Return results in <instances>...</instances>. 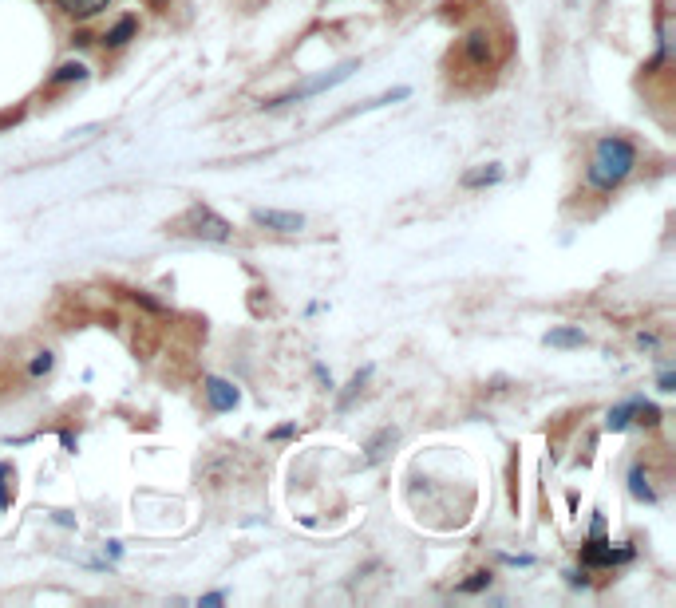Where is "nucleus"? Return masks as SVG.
I'll return each instance as SVG.
<instances>
[{
    "instance_id": "obj_1",
    "label": "nucleus",
    "mask_w": 676,
    "mask_h": 608,
    "mask_svg": "<svg viewBox=\"0 0 676 608\" xmlns=\"http://www.w3.org/2000/svg\"><path fill=\"white\" fill-rule=\"evenodd\" d=\"M633 166H637V147L629 143V139H621V135H605V139H597V147L590 154V186L597 190H613V186H621L629 174H633Z\"/></svg>"
},
{
    "instance_id": "obj_2",
    "label": "nucleus",
    "mask_w": 676,
    "mask_h": 608,
    "mask_svg": "<svg viewBox=\"0 0 676 608\" xmlns=\"http://www.w3.org/2000/svg\"><path fill=\"white\" fill-rule=\"evenodd\" d=\"M174 229H182V233H194V237H206V241H226L230 237V222L226 218H218L210 206H190Z\"/></svg>"
},
{
    "instance_id": "obj_3",
    "label": "nucleus",
    "mask_w": 676,
    "mask_h": 608,
    "mask_svg": "<svg viewBox=\"0 0 676 608\" xmlns=\"http://www.w3.org/2000/svg\"><path fill=\"white\" fill-rule=\"evenodd\" d=\"M459 60L463 64H471L475 72H491L503 56L495 52V40H491V32L487 28H475L467 40H463V48H459Z\"/></svg>"
},
{
    "instance_id": "obj_4",
    "label": "nucleus",
    "mask_w": 676,
    "mask_h": 608,
    "mask_svg": "<svg viewBox=\"0 0 676 608\" xmlns=\"http://www.w3.org/2000/svg\"><path fill=\"white\" fill-rule=\"evenodd\" d=\"M356 64H344V68H337V72H329V76L313 79V83H305V87H297V91H289V95H277L269 107H281V103H297V99H309V95H321V91H329V87H337V83H344L348 79V72H352Z\"/></svg>"
},
{
    "instance_id": "obj_5",
    "label": "nucleus",
    "mask_w": 676,
    "mask_h": 608,
    "mask_svg": "<svg viewBox=\"0 0 676 608\" xmlns=\"http://www.w3.org/2000/svg\"><path fill=\"white\" fill-rule=\"evenodd\" d=\"M597 530H601V522H593V541L582 549V561H586V565H621V561L633 557V549H613L609 541L597 537Z\"/></svg>"
},
{
    "instance_id": "obj_6",
    "label": "nucleus",
    "mask_w": 676,
    "mask_h": 608,
    "mask_svg": "<svg viewBox=\"0 0 676 608\" xmlns=\"http://www.w3.org/2000/svg\"><path fill=\"white\" fill-rule=\"evenodd\" d=\"M206 399H210L214 411H234V407H238V387L218 380V376H210V380H206Z\"/></svg>"
},
{
    "instance_id": "obj_7",
    "label": "nucleus",
    "mask_w": 676,
    "mask_h": 608,
    "mask_svg": "<svg viewBox=\"0 0 676 608\" xmlns=\"http://www.w3.org/2000/svg\"><path fill=\"white\" fill-rule=\"evenodd\" d=\"M254 222L265 229H277V233H293L305 226L301 214H285V210H254Z\"/></svg>"
},
{
    "instance_id": "obj_8",
    "label": "nucleus",
    "mask_w": 676,
    "mask_h": 608,
    "mask_svg": "<svg viewBox=\"0 0 676 608\" xmlns=\"http://www.w3.org/2000/svg\"><path fill=\"white\" fill-rule=\"evenodd\" d=\"M56 8H60V12H68L72 20H87V16L103 12V8H107V0H56Z\"/></svg>"
},
{
    "instance_id": "obj_9",
    "label": "nucleus",
    "mask_w": 676,
    "mask_h": 608,
    "mask_svg": "<svg viewBox=\"0 0 676 608\" xmlns=\"http://www.w3.org/2000/svg\"><path fill=\"white\" fill-rule=\"evenodd\" d=\"M546 344H550V348H582L586 336H582V328H550V332H546Z\"/></svg>"
},
{
    "instance_id": "obj_10",
    "label": "nucleus",
    "mask_w": 676,
    "mask_h": 608,
    "mask_svg": "<svg viewBox=\"0 0 676 608\" xmlns=\"http://www.w3.org/2000/svg\"><path fill=\"white\" fill-rule=\"evenodd\" d=\"M135 28H139V24H135V16H123V20H119V24H115V28H111L103 40H107L111 48H123V44L135 36Z\"/></svg>"
},
{
    "instance_id": "obj_11",
    "label": "nucleus",
    "mask_w": 676,
    "mask_h": 608,
    "mask_svg": "<svg viewBox=\"0 0 676 608\" xmlns=\"http://www.w3.org/2000/svg\"><path fill=\"white\" fill-rule=\"evenodd\" d=\"M633 415H637V399H629V403L613 407V411H609V419H605V427H609V431H625Z\"/></svg>"
},
{
    "instance_id": "obj_12",
    "label": "nucleus",
    "mask_w": 676,
    "mask_h": 608,
    "mask_svg": "<svg viewBox=\"0 0 676 608\" xmlns=\"http://www.w3.org/2000/svg\"><path fill=\"white\" fill-rule=\"evenodd\" d=\"M629 490H633V498H637V502H653V498H657V494H653V486H649V474H645L641 466L629 474Z\"/></svg>"
},
{
    "instance_id": "obj_13",
    "label": "nucleus",
    "mask_w": 676,
    "mask_h": 608,
    "mask_svg": "<svg viewBox=\"0 0 676 608\" xmlns=\"http://www.w3.org/2000/svg\"><path fill=\"white\" fill-rule=\"evenodd\" d=\"M499 178H503L499 166H483V170H471V174L463 178V186L471 190V186H487V182H499Z\"/></svg>"
},
{
    "instance_id": "obj_14",
    "label": "nucleus",
    "mask_w": 676,
    "mask_h": 608,
    "mask_svg": "<svg viewBox=\"0 0 676 608\" xmlns=\"http://www.w3.org/2000/svg\"><path fill=\"white\" fill-rule=\"evenodd\" d=\"M84 76H87L84 64H60L56 76H52V83H80Z\"/></svg>"
},
{
    "instance_id": "obj_15",
    "label": "nucleus",
    "mask_w": 676,
    "mask_h": 608,
    "mask_svg": "<svg viewBox=\"0 0 676 608\" xmlns=\"http://www.w3.org/2000/svg\"><path fill=\"white\" fill-rule=\"evenodd\" d=\"M483 585H491V573H471V581H463L459 589H463V593H475V589H483Z\"/></svg>"
},
{
    "instance_id": "obj_16",
    "label": "nucleus",
    "mask_w": 676,
    "mask_h": 608,
    "mask_svg": "<svg viewBox=\"0 0 676 608\" xmlns=\"http://www.w3.org/2000/svg\"><path fill=\"white\" fill-rule=\"evenodd\" d=\"M8 478H12V466H8V462H0V510L8 506Z\"/></svg>"
},
{
    "instance_id": "obj_17",
    "label": "nucleus",
    "mask_w": 676,
    "mask_h": 608,
    "mask_svg": "<svg viewBox=\"0 0 676 608\" xmlns=\"http://www.w3.org/2000/svg\"><path fill=\"white\" fill-rule=\"evenodd\" d=\"M48 368H52V356H48V352H40V356L32 360V376H44Z\"/></svg>"
},
{
    "instance_id": "obj_18",
    "label": "nucleus",
    "mask_w": 676,
    "mask_h": 608,
    "mask_svg": "<svg viewBox=\"0 0 676 608\" xmlns=\"http://www.w3.org/2000/svg\"><path fill=\"white\" fill-rule=\"evenodd\" d=\"M661 391H676V376H673V372H661Z\"/></svg>"
},
{
    "instance_id": "obj_19",
    "label": "nucleus",
    "mask_w": 676,
    "mask_h": 608,
    "mask_svg": "<svg viewBox=\"0 0 676 608\" xmlns=\"http://www.w3.org/2000/svg\"><path fill=\"white\" fill-rule=\"evenodd\" d=\"M222 601H226L222 593H210V597H202V605H210V608H214V605H222Z\"/></svg>"
}]
</instances>
